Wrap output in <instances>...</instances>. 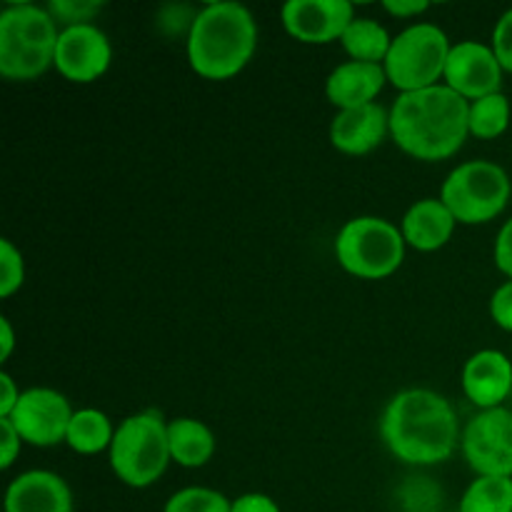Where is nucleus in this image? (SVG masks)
Here are the masks:
<instances>
[{
    "label": "nucleus",
    "instance_id": "11",
    "mask_svg": "<svg viewBox=\"0 0 512 512\" xmlns=\"http://www.w3.org/2000/svg\"><path fill=\"white\" fill-rule=\"evenodd\" d=\"M113 60L108 35L90 25H73L60 30L58 48H55V68L70 83H93Z\"/></svg>",
    "mask_w": 512,
    "mask_h": 512
},
{
    "label": "nucleus",
    "instance_id": "28",
    "mask_svg": "<svg viewBox=\"0 0 512 512\" xmlns=\"http://www.w3.org/2000/svg\"><path fill=\"white\" fill-rule=\"evenodd\" d=\"M490 315H493L495 325L512 333V280L500 285L490 298Z\"/></svg>",
    "mask_w": 512,
    "mask_h": 512
},
{
    "label": "nucleus",
    "instance_id": "22",
    "mask_svg": "<svg viewBox=\"0 0 512 512\" xmlns=\"http://www.w3.org/2000/svg\"><path fill=\"white\" fill-rule=\"evenodd\" d=\"M460 512H512V478H478L460 500Z\"/></svg>",
    "mask_w": 512,
    "mask_h": 512
},
{
    "label": "nucleus",
    "instance_id": "15",
    "mask_svg": "<svg viewBox=\"0 0 512 512\" xmlns=\"http://www.w3.org/2000/svg\"><path fill=\"white\" fill-rule=\"evenodd\" d=\"M5 512H73V493L60 475L28 470L8 485Z\"/></svg>",
    "mask_w": 512,
    "mask_h": 512
},
{
    "label": "nucleus",
    "instance_id": "20",
    "mask_svg": "<svg viewBox=\"0 0 512 512\" xmlns=\"http://www.w3.org/2000/svg\"><path fill=\"white\" fill-rule=\"evenodd\" d=\"M340 43H343L345 53L358 60V63L383 65L390 53V45H393V38L378 20L355 18L350 28L345 30L343 38H340Z\"/></svg>",
    "mask_w": 512,
    "mask_h": 512
},
{
    "label": "nucleus",
    "instance_id": "4",
    "mask_svg": "<svg viewBox=\"0 0 512 512\" xmlns=\"http://www.w3.org/2000/svg\"><path fill=\"white\" fill-rule=\"evenodd\" d=\"M60 30L48 8L20 3L0 13V75L35 80L55 65Z\"/></svg>",
    "mask_w": 512,
    "mask_h": 512
},
{
    "label": "nucleus",
    "instance_id": "13",
    "mask_svg": "<svg viewBox=\"0 0 512 512\" xmlns=\"http://www.w3.org/2000/svg\"><path fill=\"white\" fill-rule=\"evenodd\" d=\"M445 85L463 95L465 100H480L500 93L503 68L495 58L493 48L475 40L453 45L448 65H445Z\"/></svg>",
    "mask_w": 512,
    "mask_h": 512
},
{
    "label": "nucleus",
    "instance_id": "25",
    "mask_svg": "<svg viewBox=\"0 0 512 512\" xmlns=\"http://www.w3.org/2000/svg\"><path fill=\"white\" fill-rule=\"evenodd\" d=\"M25 280V263L20 250L10 240H0V295L10 298Z\"/></svg>",
    "mask_w": 512,
    "mask_h": 512
},
{
    "label": "nucleus",
    "instance_id": "29",
    "mask_svg": "<svg viewBox=\"0 0 512 512\" xmlns=\"http://www.w3.org/2000/svg\"><path fill=\"white\" fill-rule=\"evenodd\" d=\"M495 265L512 280V218L500 228L495 240Z\"/></svg>",
    "mask_w": 512,
    "mask_h": 512
},
{
    "label": "nucleus",
    "instance_id": "10",
    "mask_svg": "<svg viewBox=\"0 0 512 512\" xmlns=\"http://www.w3.org/2000/svg\"><path fill=\"white\" fill-rule=\"evenodd\" d=\"M73 415L70 403L58 390L30 388L20 395L8 420L18 430L23 443L35 445V448H53L68 438Z\"/></svg>",
    "mask_w": 512,
    "mask_h": 512
},
{
    "label": "nucleus",
    "instance_id": "23",
    "mask_svg": "<svg viewBox=\"0 0 512 512\" xmlns=\"http://www.w3.org/2000/svg\"><path fill=\"white\" fill-rule=\"evenodd\" d=\"M510 125V100L503 93L488 95L470 103V135L480 140H495Z\"/></svg>",
    "mask_w": 512,
    "mask_h": 512
},
{
    "label": "nucleus",
    "instance_id": "9",
    "mask_svg": "<svg viewBox=\"0 0 512 512\" xmlns=\"http://www.w3.org/2000/svg\"><path fill=\"white\" fill-rule=\"evenodd\" d=\"M463 455L478 478H512V413L480 410L463 430Z\"/></svg>",
    "mask_w": 512,
    "mask_h": 512
},
{
    "label": "nucleus",
    "instance_id": "14",
    "mask_svg": "<svg viewBox=\"0 0 512 512\" xmlns=\"http://www.w3.org/2000/svg\"><path fill=\"white\" fill-rule=\"evenodd\" d=\"M463 390L480 410L503 408L512 390V363L500 350H480L465 363Z\"/></svg>",
    "mask_w": 512,
    "mask_h": 512
},
{
    "label": "nucleus",
    "instance_id": "34",
    "mask_svg": "<svg viewBox=\"0 0 512 512\" xmlns=\"http://www.w3.org/2000/svg\"><path fill=\"white\" fill-rule=\"evenodd\" d=\"M15 348V333H13V325H10L8 318H0V363L13 355Z\"/></svg>",
    "mask_w": 512,
    "mask_h": 512
},
{
    "label": "nucleus",
    "instance_id": "12",
    "mask_svg": "<svg viewBox=\"0 0 512 512\" xmlns=\"http://www.w3.org/2000/svg\"><path fill=\"white\" fill-rule=\"evenodd\" d=\"M285 30L308 45H325L340 40L355 20L348 0H290L280 10Z\"/></svg>",
    "mask_w": 512,
    "mask_h": 512
},
{
    "label": "nucleus",
    "instance_id": "3",
    "mask_svg": "<svg viewBox=\"0 0 512 512\" xmlns=\"http://www.w3.org/2000/svg\"><path fill=\"white\" fill-rule=\"evenodd\" d=\"M258 25L240 3H210L195 15L188 33L190 68L205 80H228L253 60Z\"/></svg>",
    "mask_w": 512,
    "mask_h": 512
},
{
    "label": "nucleus",
    "instance_id": "24",
    "mask_svg": "<svg viewBox=\"0 0 512 512\" xmlns=\"http://www.w3.org/2000/svg\"><path fill=\"white\" fill-rule=\"evenodd\" d=\"M163 512H233V503L210 488H183L165 503Z\"/></svg>",
    "mask_w": 512,
    "mask_h": 512
},
{
    "label": "nucleus",
    "instance_id": "5",
    "mask_svg": "<svg viewBox=\"0 0 512 512\" xmlns=\"http://www.w3.org/2000/svg\"><path fill=\"white\" fill-rule=\"evenodd\" d=\"M173 463L168 423L160 413L130 415L115 430L110 445V468L130 488H148Z\"/></svg>",
    "mask_w": 512,
    "mask_h": 512
},
{
    "label": "nucleus",
    "instance_id": "19",
    "mask_svg": "<svg viewBox=\"0 0 512 512\" xmlns=\"http://www.w3.org/2000/svg\"><path fill=\"white\" fill-rule=\"evenodd\" d=\"M168 443L173 463L183 468H203L215 453V435L208 425L193 418H175L168 423Z\"/></svg>",
    "mask_w": 512,
    "mask_h": 512
},
{
    "label": "nucleus",
    "instance_id": "33",
    "mask_svg": "<svg viewBox=\"0 0 512 512\" xmlns=\"http://www.w3.org/2000/svg\"><path fill=\"white\" fill-rule=\"evenodd\" d=\"M383 8L395 18H415V15H423L430 8V3L428 0H400V3L388 0V3H383Z\"/></svg>",
    "mask_w": 512,
    "mask_h": 512
},
{
    "label": "nucleus",
    "instance_id": "32",
    "mask_svg": "<svg viewBox=\"0 0 512 512\" xmlns=\"http://www.w3.org/2000/svg\"><path fill=\"white\" fill-rule=\"evenodd\" d=\"M0 388H3V395H0V418H10V413L15 410L23 393H20L18 385H15V380L8 373H0Z\"/></svg>",
    "mask_w": 512,
    "mask_h": 512
},
{
    "label": "nucleus",
    "instance_id": "8",
    "mask_svg": "<svg viewBox=\"0 0 512 512\" xmlns=\"http://www.w3.org/2000/svg\"><path fill=\"white\" fill-rule=\"evenodd\" d=\"M512 185L508 173L490 160H470L445 178L440 200L458 223L480 225L498 218L508 205Z\"/></svg>",
    "mask_w": 512,
    "mask_h": 512
},
{
    "label": "nucleus",
    "instance_id": "1",
    "mask_svg": "<svg viewBox=\"0 0 512 512\" xmlns=\"http://www.w3.org/2000/svg\"><path fill=\"white\" fill-rule=\"evenodd\" d=\"M390 135L418 160L453 158L470 135V103L448 85L403 93L390 110Z\"/></svg>",
    "mask_w": 512,
    "mask_h": 512
},
{
    "label": "nucleus",
    "instance_id": "6",
    "mask_svg": "<svg viewBox=\"0 0 512 512\" xmlns=\"http://www.w3.org/2000/svg\"><path fill=\"white\" fill-rule=\"evenodd\" d=\"M403 230L390 220L365 218L348 220L335 238V258L350 275L363 280H383L393 275L405 260Z\"/></svg>",
    "mask_w": 512,
    "mask_h": 512
},
{
    "label": "nucleus",
    "instance_id": "21",
    "mask_svg": "<svg viewBox=\"0 0 512 512\" xmlns=\"http://www.w3.org/2000/svg\"><path fill=\"white\" fill-rule=\"evenodd\" d=\"M113 428H110L108 415L100 413V410H78L70 420L68 438L65 443L80 455H95L100 450L110 448L113 445Z\"/></svg>",
    "mask_w": 512,
    "mask_h": 512
},
{
    "label": "nucleus",
    "instance_id": "2",
    "mask_svg": "<svg viewBox=\"0 0 512 512\" xmlns=\"http://www.w3.org/2000/svg\"><path fill=\"white\" fill-rule=\"evenodd\" d=\"M385 445L408 465L445 463L458 448L460 425L453 405L433 390H403L380 420Z\"/></svg>",
    "mask_w": 512,
    "mask_h": 512
},
{
    "label": "nucleus",
    "instance_id": "16",
    "mask_svg": "<svg viewBox=\"0 0 512 512\" xmlns=\"http://www.w3.org/2000/svg\"><path fill=\"white\" fill-rule=\"evenodd\" d=\"M390 130V113L378 103L353 110H338L330 125V143L348 155H365L383 143Z\"/></svg>",
    "mask_w": 512,
    "mask_h": 512
},
{
    "label": "nucleus",
    "instance_id": "17",
    "mask_svg": "<svg viewBox=\"0 0 512 512\" xmlns=\"http://www.w3.org/2000/svg\"><path fill=\"white\" fill-rule=\"evenodd\" d=\"M385 83H388V75L383 65L348 60L330 73L325 95L338 110H353L375 103Z\"/></svg>",
    "mask_w": 512,
    "mask_h": 512
},
{
    "label": "nucleus",
    "instance_id": "18",
    "mask_svg": "<svg viewBox=\"0 0 512 512\" xmlns=\"http://www.w3.org/2000/svg\"><path fill=\"white\" fill-rule=\"evenodd\" d=\"M458 220L453 218L440 198L418 200L403 218V238L410 248L420 253H433L440 250L450 238Z\"/></svg>",
    "mask_w": 512,
    "mask_h": 512
},
{
    "label": "nucleus",
    "instance_id": "30",
    "mask_svg": "<svg viewBox=\"0 0 512 512\" xmlns=\"http://www.w3.org/2000/svg\"><path fill=\"white\" fill-rule=\"evenodd\" d=\"M0 433H3V455H0V468L8 470L15 463V458L20 455V443L23 438L18 435V430L13 428L8 418H0Z\"/></svg>",
    "mask_w": 512,
    "mask_h": 512
},
{
    "label": "nucleus",
    "instance_id": "27",
    "mask_svg": "<svg viewBox=\"0 0 512 512\" xmlns=\"http://www.w3.org/2000/svg\"><path fill=\"white\" fill-rule=\"evenodd\" d=\"M490 48H493L500 68L512 75V8L498 20V25H495L493 45H490Z\"/></svg>",
    "mask_w": 512,
    "mask_h": 512
},
{
    "label": "nucleus",
    "instance_id": "7",
    "mask_svg": "<svg viewBox=\"0 0 512 512\" xmlns=\"http://www.w3.org/2000/svg\"><path fill=\"white\" fill-rule=\"evenodd\" d=\"M450 50L453 45L438 25H410L398 38H393L390 53L383 63L388 83H393L400 95L433 88L440 78H445Z\"/></svg>",
    "mask_w": 512,
    "mask_h": 512
},
{
    "label": "nucleus",
    "instance_id": "26",
    "mask_svg": "<svg viewBox=\"0 0 512 512\" xmlns=\"http://www.w3.org/2000/svg\"><path fill=\"white\" fill-rule=\"evenodd\" d=\"M103 10V3L93 0H53L48 5V13L53 15L55 23H63L65 28L73 25H90V20Z\"/></svg>",
    "mask_w": 512,
    "mask_h": 512
},
{
    "label": "nucleus",
    "instance_id": "31",
    "mask_svg": "<svg viewBox=\"0 0 512 512\" xmlns=\"http://www.w3.org/2000/svg\"><path fill=\"white\" fill-rule=\"evenodd\" d=\"M233 512H280V508L270 495L245 493L238 500H233Z\"/></svg>",
    "mask_w": 512,
    "mask_h": 512
}]
</instances>
